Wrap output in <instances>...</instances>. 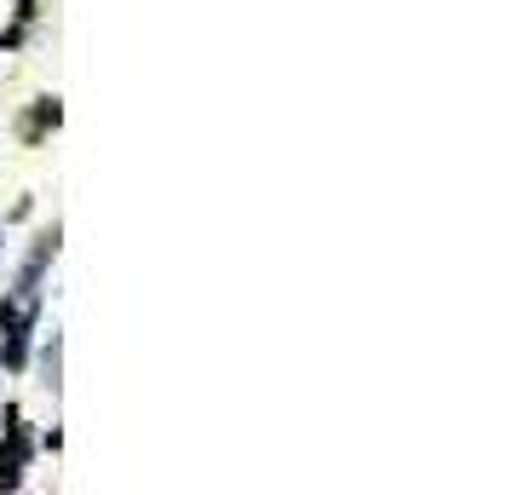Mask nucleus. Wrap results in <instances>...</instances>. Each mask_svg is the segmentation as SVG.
Segmentation results:
<instances>
[{"label":"nucleus","mask_w":512,"mask_h":495,"mask_svg":"<svg viewBox=\"0 0 512 495\" xmlns=\"http://www.w3.org/2000/svg\"><path fill=\"white\" fill-rule=\"evenodd\" d=\"M24 484V461L18 455H0V490H18Z\"/></svg>","instance_id":"nucleus-1"},{"label":"nucleus","mask_w":512,"mask_h":495,"mask_svg":"<svg viewBox=\"0 0 512 495\" xmlns=\"http://www.w3.org/2000/svg\"><path fill=\"white\" fill-rule=\"evenodd\" d=\"M35 18V0H18V24H29Z\"/></svg>","instance_id":"nucleus-2"}]
</instances>
